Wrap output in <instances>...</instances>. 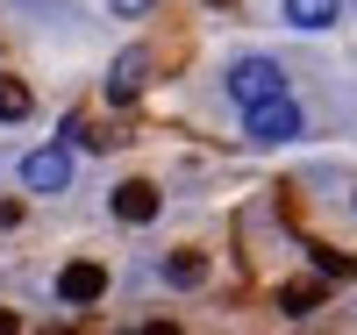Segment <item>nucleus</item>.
Segmentation results:
<instances>
[{
	"mask_svg": "<svg viewBox=\"0 0 357 335\" xmlns=\"http://www.w3.org/2000/svg\"><path fill=\"white\" fill-rule=\"evenodd\" d=\"M314 271H321V279H350L357 257H343V250H314Z\"/></svg>",
	"mask_w": 357,
	"mask_h": 335,
	"instance_id": "obj_11",
	"label": "nucleus"
},
{
	"mask_svg": "<svg viewBox=\"0 0 357 335\" xmlns=\"http://www.w3.org/2000/svg\"><path fill=\"white\" fill-rule=\"evenodd\" d=\"M243 129H250V143H286V136H301V107L286 93H272V100L243 107Z\"/></svg>",
	"mask_w": 357,
	"mask_h": 335,
	"instance_id": "obj_1",
	"label": "nucleus"
},
{
	"mask_svg": "<svg viewBox=\"0 0 357 335\" xmlns=\"http://www.w3.org/2000/svg\"><path fill=\"white\" fill-rule=\"evenodd\" d=\"M143 8H151V0H114V15H143Z\"/></svg>",
	"mask_w": 357,
	"mask_h": 335,
	"instance_id": "obj_12",
	"label": "nucleus"
},
{
	"mask_svg": "<svg viewBox=\"0 0 357 335\" xmlns=\"http://www.w3.org/2000/svg\"><path fill=\"white\" fill-rule=\"evenodd\" d=\"M229 93L243 100V107H257V100H272V93H286V72L272 65V57H243V65L229 72Z\"/></svg>",
	"mask_w": 357,
	"mask_h": 335,
	"instance_id": "obj_2",
	"label": "nucleus"
},
{
	"mask_svg": "<svg viewBox=\"0 0 357 335\" xmlns=\"http://www.w3.org/2000/svg\"><path fill=\"white\" fill-rule=\"evenodd\" d=\"M22 186L29 193H65L72 186V150H29V157H22Z\"/></svg>",
	"mask_w": 357,
	"mask_h": 335,
	"instance_id": "obj_3",
	"label": "nucleus"
},
{
	"mask_svg": "<svg viewBox=\"0 0 357 335\" xmlns=\"http://www.w3.org/2000/svg\"><path fill=\"white\" fill-rule=\"evenodd\" d=\"M207 8H236V0H207Z\"/></svg>",
	"mask_w": 357,
	"mask_h": 335,
	"instance_id": "obj_14",
	"label": "nucleus"
},
{
	"mask_svg": "<svg viewBox=\"0 0 357 335\" xmlns=\"http://www.w3.org/2000/svg\"><path fill=\"white\" fill-rule=\"evenodd\" d=\"M143 86H151V50H122L107 65V100H136Z\"/></svg>",
	"mask_w": 357,
	"mask_h": 335,
	"instance_id": "obj_5",
	"label": "nucleus"
},
{
	"mask_svg": "<svg viewBox=\"0 0 357 335\" xmlns=\"http://www.w3.org/2000/svg\"><path fill=\"white\" fill-rule=\"evenodd\" d=\"M114 215H122L129 228L158 221V186H151V178H129V186H114Z\"/></svg>",
	"mask_w": 357,
	"mask_h": 335,
	"instance_id": "obj_6",
	"label": "nucleus"
},
{
	"mask_svg": "<svg viewBox=\"0 0 357 335\" xmlns=\"http://www.w3.org/2000/svg\"><path fill=\"white\" fill-rule=\"evenodd\" d=\"M165 279H172V286H200V279H207V257H200V250H172V257H165Z\"/></svg>",
	"mask_w": 357,
	"mask_h": 335,
	"instance_id": "obj_8",
	"label": "nucleus"
},
{
	"mask_svg": "<svg viewBox=\"0 0 357 335\" xmlns=\"http://www.w3.org/2000/svg\"><path fill=\"white\" fill-rule=\"evenodd\" d=\"M314 307H321V286H286V293H279V314H293V321L314 314Z\"/></svg>",
	"mask_w": 357,
	"mask_h": 335,
	"instance_id": "obj_9",
	"label": "nucleus"
},
{
	"mask_svg": "<svg viewBox=\"0 0 357 335\" xmlns=\"http://www.w3.org/2000/svg\"><path fill=\"white\" fill-rule=\"evenodd\" d=\"M100 293H107V271H100L93 257H79V264L57 271V299H65V307H93Z\"/></svg>",
	"mask_w": 357,
	"mask_h": 335,
	"instance_id": "obj_4",
	"label": "nucleus"
},
{
	"mask_svg": "<svg viewBox=\"0 0 357 335\" xmlns=\"http://www.w3.org/2000/svg\"><path fill=\"white\" fill-rule=\"evenodd\" d=\"M29 107H36V100H29V86H22V79H0V121H22Z\"/></svg>",
	"mask_w": 357,
	"mask_h": 335,
	"instance_id": "obj_10",
	"label": "nucleus"
},
{
	"mask_svg": "<svg viewBox=\"0 0 357 335\" xmlns=\"http://www.w3.org/2000/svg\"><path fill=\"white\" fill-rule=\"evenodd\" d=\"M286 22L293 29H329L336 22V0H286Z\"/></svg>",
	"mask_w": 357,
	"mask_h": 335,
	"instance_id": "obj_7",
	"label": "nucleus"
},
{
	"mask_svg": "<svg viewBox=\"0 0 357 335\" xmlns=\"http://www.w3.org/2000/svg\"><path fill=\"white\" fill-rule=\"evenodd\" d=\"M0 335H15V314H8V307H0Z\"/></svg>",
	"mask_w": 357,
	"mask_h": 335,
	"instance_id": "obj_13",
	"label": "nucleus"
}]
</instances>
